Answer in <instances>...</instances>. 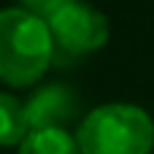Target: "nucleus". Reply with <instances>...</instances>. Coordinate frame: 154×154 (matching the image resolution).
Returning <instances> with one entry per match:
<instances>
[{
	"mask_svg": "<svg viewBox=\"0 0 154 154\" xmlns=\"http://www.w3.org/2000/svg\"><path fill=\"white\" fill-rule=\"evenodd\" d=\"M54 60L49 24L24 8L0 11V81L8 87L35 84Z\"/></svg>",
	"mask_w": 154,
	"mask_h": 154,
	"instance_id": "f257e3e1",
	"label": "nucleus"
},
{
	"mask_svg": "<svg viewBox=\"0 0 154 154\" xmlns=\"http://www.w3.org/2000/svg\"><path fill=\"white\" fill-rule=\"evenodd\" d=\"M81 154H149L154 149V122L138 106L108 103L79 125Z\"/></svg>",
	"mask_w": 154,
	"mask_h": 154,
	"instance_id": "f03ea898",
	"label": "nucleus"
},
{
	"mask_svg": "<svg viewBox=\"0 0 154 154\" xmlns=\"http://www.w3.org/2000/svg\"><path fill=\"white\" fill-rule=\"evenodd\" d=\"M49 32H51V43H54V57L57 60H76L81 54L97 51L106 46L111 27L108 19L89 8L81 5L79 0L60 8L49 22Z\"/></svg>",
	"mask_w": 154,
	"mask_h": 154,
	"instance_id": "7ed1b4c3",
	"label": "nucleus"
},
{
	"mask_svg": "<svg viewBox=\"0 0 154 154\" xmlns=\"http://www.w3.org/2000/svg\"><path fill=\"white\" fill-rule=\"evenodd\" d=\"M24 114H27L30 130L65 127L79 116V97L73 89L62 84H49L32 92V97L24 103Z\"/></svg>",
	"mask_w": 154,
	"mask_h": 154,
	"instance_id": "20e7f679",
	"label": "nucleus"
},
{
	"mask_svg": "<svg viewBox=\"0 0 154 154\" xmlns=\"http://www.w3.org/2000/svg\"><path fill=\"white\" fill-rule=\"evenodd\" d=\"M19 154H81L76 138L65 127H41L30 130L19 143Z\"/></svg>",
	"mask_w": 154,
	"mask_h": 154,
	"instance_id": "39448f33",
	"label": "nucleus"
},
{
	"mask_svg": "<svg viewBox=\"0 0 154 154\" xmlns=\"http://www.w3.org/2000/svg\"><path fill=\"white\" fill-rule=\"evenodd\" d=\"M30 133L24 103L11 95H0V146H19Z\"/></svg>",
	"mask_w": 154,
	"mask_h": 154,
	"instance_id": "423d86ee",
	"label": "nucleus"
},
{
	"mask_svg": "<svg viewBox=\"0 0 154 154\" xmlns=\"http://www.w3.org/2000/svg\"><path fill=\"white\" fill-rule=\"evenodd\" d=\"M19 3H22V8H24L27 14H32V16L49 22L60 8H65V5H70V3H76V0H19Z\"/></svg>",
	"mask_w": 154,
	"mask_h": 154,
	"instance_id": "0eeeda50",
	"label": "nucleus"
}]
</instances>
